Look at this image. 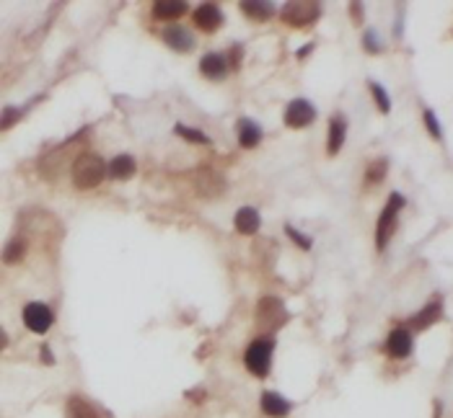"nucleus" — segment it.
<instances>
[{
  "mask_svg": "<svg viewBox=\"0 0 453 418\" xmlns=\"http://www.w3.org/2000/svg\"><path fill=\"white\" fill-rule=\"evenodd\" d=\"M109 173V166L94 153H80L73 163V183L80 192L96 189L98 183L104 181V176Z\"/></svg>",
  "mask_w": 453,
  "mask_h": 418,
  "instance_id": "obj_1",
  "label": "nucleus"
},
{
  "mask_svg": "<svg viewBox=\"0 0 453 418\" xmlns=\"http://www.w3.org/2000/svg\"><path fill=\"white\" fill-rule=\"evenodd\" d=\"M404 204H407V201H404L401 194H391V199L386 201L381 217H378V225H376V245H378V251H383V248L389 245L391 235H394V230H396L399 209L404 207Z\"/></svg>",
  "mask_w": 453,
  "mask_h": 418,
  "instance_id": "obj_2",
  "label": "nucleus"
},
{
  "mask_svg": "<svg viewBox=\"0 0 453 418\" xmlns=\"http://www.w3.org/2000/svg\"><path fill=\"white\" fill-rule=\"evenodd\" d=\"M285 320H288V313H285V305L277 300V297H262L257 305V325L262 333H272L277 328H283Z\"/></svg>",
  "mask_w": 453,
  "mask_h": 418,
  "instance_id": "obj_3",
  "label": "nucleus"
},
{
  "mask_svg": "<svg viewBox=\"0 0 453 418\" xmlns=\"http://www.w3.org/2000/svg\"><path fill=\"white\" fill-rule=\"evenodd\" d=\"M272 339H257L246 348V354H244V362L249 366L251 375L257 377H267L269 375V369H272Z\"/></svg>",
  "mask_w": 453,
  "mask_h": 418,
  "instance_id": "obj_4",
  "label": "nucleus"
},
{
  "mask_svg": "<svg viewBox=\"0 0 453 418\" xmlns=\"http://www.w3.org/2000/svg\"><path fill=\"white\" fill-rule=\"evenodd\" d=\"M321 16L319 3H285L283 8V21L293 29H309Z\"/></svg>",
  "mask_w": 453,
  "mask_h": 418,
  "instance_id": "obj_5",
  "label": "nucleus"
},
{
  "mask_svg": "<svg viewBox=\"0 0 453 418\" xmlns=\"http://www.w3.org/2000/svg\"><path fill=\"white\" fill-rule=\"evenodd\" d=\"M316 119V109H313L311 101L306 98H293L290 104L285 106V114H283V122L290 127V130H303Z\"/></svg>",
  "mask_w": 453,
  "mask_h": 418,
  "instance_id": "obj_6",
  "label": "nucleus"
},
{
  "mask_svg": "<svg viewBox=\"0 0 453 418\" xmlns=\"http://www.w3.org/2000/svg\"><path fill=\"white\" fill-rule=\"evenodd\" d=\"M52 323H54L52 310L47 305H42V302H29L24 307V325L31 333H47L52 328Z\"/></svg>",
  "mask_w": 453,
  "mask_h": 418,
  "instance_id": "obj_7",
  "label": "nucleus"
},
{
  "mask_svg": "<svg viewBox=\"0 0 453 418\" xmlns=\"http://www.w3.org/2000/svg\"><path fill=\"white\" fill-rule=\"evenodd\" d=\"M192 21H195V26H200L202 31L213 34V31H218L223 24V10L218 8L215 3H202V6L192 13Z\"/></svg>",
  "mask_w": 453,
  "mask_h": 418,
  "instance_id": "obj_8",
  "label": "nucleus"
},
{
  "mask_svg": "<svg viewBox=\"0 0 453 418\" xmlns=\"http://www.w3.org/2000/svg\"><path fill=\"white\" fill-rule=\"evenodd\" d=\"M161 36H163V42L169 44L174 52H192L195 49V36L189 34L184 26H179V24L166 26Z\"/></svg>",
  "mask_w": 453,
  "mask_h": 418,
  "instance_id": "obj_9",
  "label": "nucleus"
},
{
  "mask_svg": "<svg viewBox=\"0 0 453 418\" xmlns=\"http://www.w3.org/2000/svg\"><path fill=\"white\" fill-rule=\"evenodd\" d=\"M386 351H389L394 359H407L409 351H412V333H409L407 328L391 331L389 339H386Z\"/></svg>",
  "mask_w": 453,
  "mask_h": 418,
  "instance_id": "obj_10",
  "label": "nucleus"
},
{
  "mask_svg": "<svg viewBox=\"0 0 453 418\" xmlns=\"http://www.w3.org/2000/svg\"><path fill=\"white\" fill-rule=\"evenodd\" d=\"M228 68H231V62L228 57H223V54H205L202 60H200V72H202L205 78L210 80H221L228 75Z\"/></svg>",
  "mask_w": 453,
  "mask_h": 418,
  "instance_id": "obj_11",
  "label": "nucleus"
},
{
  "mask_svg": "<svg viewBox=\"0 0 453 418\" xmlns=\"http://www.w3.org/2000/svg\"><path fill=\"white\" fill-rule=\"evenodd\" d=\"M223 178L215 173L213 168H202L200 173H197V192L202 194V196H218L223 192Z\"/></svg>",
  "mask_w": 453,
  "mask_h": 418,
  "instance_id": "obj_12",
  "label": "nucleus"
},
{
  "mask_svg": "<svg viewBox=\"0 0 453 418\" xmlns=\"http://www.w3.org/2000/svg\"><path fill=\"white\" fill-rule=\"evenodd\" d=\"M345 137H347V122L345 116H334L329 122V137H327V153L329 155H337L342 145H345Z\"/></svg>",
  "mask_w": 453,
  "mask_h": 418,
  "instance_id": "obj_13",
  "label": "nucleus"
},
{
  "mask_svg": "<svg viewBox=\"0 0 453 418\" xmlns=\"http://www.w3.org/2000/svg\"><path fill=\"white\" fill-rule=\"evenodd\" d=\"M233 225L239 230L241 235H254L259 233V225H262V219H259V212L251 207H241L236 212V219H233Z\"/></svg>",
  "mask_w": 453,
  "mask_h": 418,
  "instance_id": "obj_14",
  "label": "nucleus"
},
{
  "mask_svg": "<svg viewBox=\"0 0 453 418\" xmlns=\"http://www.w3.org/2000/svg\"><path fill=\"white\" fill-rule=\"evenodd\" d=\"M236 132H239V145L241 148H257L259 142H262V130H259L257 122H251V119H239L236 124Z\"/></svg>",
  "mask_w": 453,
  "mask_h": 418,
  "instance_id": "obj_15",
  "label": "nucleus"
},
{
  "mask_svg": "<svg viewBox=\"0 0 453 418\" xmlns=\"http://www.w3.org/2000/svg\"><path fill=\"white\" fill-rule=\"evenodd\" d=\"M262 410L269 418H283L290 413V403L285 401L280 392H265L262 395Z\"/></svg>",
  "mask_w": 453,
  "mask_h": 418,
  "instance_id": "obj_16",
  "label": "nucleus"
},
{
  "mask_svg": "<svg viewBox=\"0 0 453 418\" xmlns=\"http://www.w3.org/2000/svg\"><path fill=\"white\" fill-rule=\"evenodd\" d=\"M135 171H138V163H135L133 155H117L112 163H109V176L117 178V181H127L133 178Z\"/></svg>",
  "mask_w": 453,
  "mask_h": 418,
  "instance_id": "obj_17",
  "label": "nucleus"
},
{
  "mask_svg": "<svg viewBox=\"0 0 453 418\" xmlns=\"http://www.w3.org/2000/svg\"><path fill=\"white\" fill-rule=\"evenodd\" d=\"M65 413H68V418H101L96 405H91V403L86 401V398H80V395H73L70 401H68Z\"/></svg>",
  "mask_w": 453,
  "mask_h": 418,
  "instance_id": "obj_18",
  "label": "nucleus"
},
{
  "mask_svg": "<svg viewBox=\"0 0 453 418\" xmlns=\"http://www.w3.org/2000/svg\"><path fill=\"white\" fill-rule=\"evenodd\" d=\"M241 13L251 21H267V18H272L275 8H272V3H262V0H244L241 3Z\"/></svg>",
  "mask_w": 453,
  "mask_h": 418,
  "instance_id": "obj_19",
  "label": "nucleus"
},
{
  "mask_svg": "<svg viewBox=\"0 0 453 418\" xmlns=\"http://www.w3.org/2000/svg\"><path fill=\"white\" fill-rule=\"evenodd\" d=\"M184 13H187L184 0H158V3H153V16L156 18H179Z\"/></svg>",
  "mask_w": 453,
  "mask_h": 418,
  "instance_id": "obj_20",
  "label": "nucleus"
},
{
  "mask_svg": "<svg viewBox=\"0 0 453 418\" xmlns=\"http://www.w3.org/2000/svg\"><path fill=\"white\" fill-rule=\"evenodd\" d=\"M440 315H443V307L440 302H430L427 307H422L415 318H412V328H417V331H425L427 325H433V323L440 320Z\"/></svg>",
  "mask_w": 453,
  "mask_h": 418,
  "instance_id": "obj_21",
  "label": "nucleus"
},
{
  "mask_svg": "<svg viewBox=\"0 0 453 418\" xmlns=\"http://www.w3.org/2000/svg\"><path fill=\"white\" fill-rule=\"evenodd\" d=\"M386 168H389V160H386V157H378V160H373V163L368 166V171H365V181H368V183H381L383 176H386Z\"/></svg>",
  "mask_w": 453,
  "mask_h": 418,
  "instance_id": "obj_22",
  "label": "nucleus"
},
{
  "mask_svg": "<svg viewBox=\"0 0 453 418\" xmlns=\"http://www.w3.org/2000/svg\"><path fill=\"white\" fill-rule=\"evenodd\" d=\"M174 132H177L179 137L189 139V142H200V145H210V137H207L205 132L195 130V127H184V124H177V127H174Z\"/></svg>",
  "mask_w": 453,
  "mask_h": 418,
  "instance_id": "obj_23",
  "label": "nucleus"
},
{
  "mask_svg": "<svg viewBox=\"0 0 453 418\" xmlns=\"http://www.w3.org/2000/svg\"><path fill=\"white\" fill-rule=\"evenodd\" d=\"M368 88H371V93H373L376 104H378V111L389 114L391 111V101H389V96H386L383 86H378V83H368Z\"/></svg>",
  "mask_w": 453,
  "mask_h": 418,
  "instance_id": "obj_24",
  "label": "nucleus"
},
{
  "mask_svg": "<svg viewBox=\"0 0 453 418\" xmlns=\"http://www.w3.org/2000/svg\"><path fill=\"white\" fill-rule=\"evenodd\" d=\"M425 127H427V132H430V134H433V137H436V139L443 137V132H440V122H438V119H436V114L430 111V109H427V111H425Z\"/></svg>",
  "mask_w": 453,
  "mask_h": 418,
  "instance_id": "obj_25",
  "label": "nucleus"
},
{
  "mask_svg": "<svg viewBox=\"0 0 453 418\" xmlns=\"http://www.w3.org/2000/svg\"><path fill=\"white\" fill-rule=\"evenodd\" d=\"M24 258V243H18V240H13V243L6 248V263H13V261H21Z\"/></svg>",
  "mask_w": 453,
  "mask_h": 418,
  "instance_id": "obj_26",
  "label": "nucleus"
},
{
  "mask_svg": "<svg viewBox=\"0 0 453 418\" xmlns=\"http://www.w3.org/2000/svg\"><path fill=\"white\" fill-rule=\"evenodd\" d=\"M285 233H288V235L293 238V240H295V243H298V245H301L303 251H309V248H311V238H303L301 233H298V230H295V227H290V225H288V227H285Z\"/></svg>",
  "mask_w": 453,
  "mask_h": 418,
  "instance_id": "obj_27",
  "label": "nucleus"
},
{
  "mask_svg": "<svg viewBox=\"0 0 453 418\" xmlns=\"http://www.w3.org/2000/svg\"><path fill=\"white\" fill-rule=\"evenodd\" d=\"M363 42H365V49H368V52H378V49H381V47H378V36H376V31H368Z\"/></svg>",
  "mask_w": 453,
  "mask_h": 418,
  "instance_id": "obj_28",
  "label": "nucleus"
},
{
  "mask_svg": "<svg viewBox=\"0 0 453 418\" xmlns=\"http://www.w3.org/2000/svg\"><path fill=\"white\" fill-rule=\"evenodd\" d=\"M42 357H45V362H47V364H54L52 351H50V348H47V346H42Z\"/></svg>",
  "mask_w": 453,
  "mask_h": 418,
  "instance_id": "obj_29",
  "label": "nucleus"
},
{
  "mask_svg": "<svg viewBox=\"0 0 453 418\" xmlns=\"http://www.w3.org/2000/svg\"><path fill=\"white\" fill-rule=\"evenodd\" d=\"M311 49H313V44H306L301 52H298V57H306V54H311Z\"/></svg>",
  "mask_w": 453,
  "mask_h": 418,
  "instance_id": "obj_30",
  "label": "nucleus"
}]
</instances>
